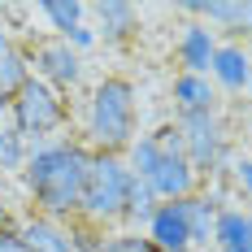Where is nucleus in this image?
Returning a JSON list of instances; mask_svg holds the SVG:
<instances>
[{"mask_svg":"<svg viewBox=\"0 0 252 252\" xmlns=\"http://www.w3.org/2000/svg\"><path fill=\"white\" fill-rule=\"evenodd\" d=\"M87 170H92V148L83 139L31 144V157H26V170H22V187L31 196V209L52 218V222H74Z\"/></svg>","mask_w":252,"mask_h":252,"instance_id":"f257e3e1","label":"nucleus"},{"mask_svg":"<svg viewBox=\"0 0 252 252\" xmlns=\"http://www.w3.org/2000/svg\"><path fill=\"white\" fill-rule=\"evenodd\" d=\"M139 135V100L135 83L122 74H109L92 87L83 109V144L92 152H126Z\"/></svg>","mask_w":252,"mask_h":252,"instance_id":"f03ea898","label":"nucleus"},{"mask_svg":"<svg viewBox=\"0 0 252 252\" xmlns=\"http://www.w3.org/2000/svg\"><path fill=\"white\" fill-rule=\"evenodd\" d=\"M130 165L122 152H92V170L83 183V200H78V226L87 230H109L126 218V196H130Z\"/></svg>","mask_w":252,"mask_h":252,"instance_id":"7ed1b4c3","label":"nucleus"},{"mask_svg":"<svg viewBox=\"0 0 252 252\" xmlns=\"http://www.w3.org/2000/svg\"><path fill=\"white\" fill-rule=\"evenodd\" d=\"M65 122H70V104H65V96L52 92L48 83H39L35 74H31V83L9 100V126L22 135L26 144H31V139L44 144L48 135L65 130Z\"/></svg>","mask_w":252,"mask_h":252,"instance_id":"20e7f679","label":"nucleus"},{"mask_svg":"<svg viewBox=\"0 0 252 252\" xmlns=\"http://www.w3.org/2000/svg\"><path fill=\"white\" fill-rule=\"evenodd\" d=\"M178 135H183V157L191 161L196 174H218L230 152V130L222 113H191V118H174Z\"/></svg>","mask_w":252,"mask_h":252,"instance_id":"39448f33","label":"nucleus"},{"mask_svg":"<svg viewBox=\"0 0 252 252\" xmlns=\"http://www.w3.org/2000/svg\"><path fill=\"white\" fill-rule=\"evenodd\" d=\"M31 74L39 78V83H48L52 92H74L78 83H83V57H78L65 39H39V44H31Z\"/></svg>","mask_w":252,"mask_h":252,"instance_id":"423d86ee","label":"nucleus"},{"mask_svg":"<svg viewBox=\"0 0 252 252\" xmlns=\"http://www.w3.org/2000/svg\"><path fill=\"white\" fill-rule=\"evenodd\" d=\"M152 187V196L165 204V200H187V196H196L200 191V174L191 170V161L183 157V152H161V161H157V170L144 178Z\"/></svg>","mask_w":252,"mask_h":252,"instance_id":"0eeeda50","label":"nucleus"},{"mask_svg":"<svg viewBox=\"0 0 252 252\" xmlns=\"http://www.w3.org/2000/svg\"><path fill=\"white\" fill-rule=\"evenodd\" d=\"M144 239H148L157 252H187L191 248V226H187V209L183 200H165L157 204V213L144 226Z\"/></svg>","mask_w":252,"mask_h":252,"instance_id":"6e6552de","label":"nucleus"},{"mask_svg":"<svg viewBox=\"0 0 252 252\" xmlns=\"http://www.w3.org/2000/svg\"><path fill=\"white\" fill-rule=\"evenodd\" d=\"M13 230L22 235L26 252H74V222H52L31 209L22 218H13Z\"/></svg>","mask_w":252,"mask_h":252,"instance_id":"1a4fd4ad","label":"nucleus"},{"mask_svg":"<svg viewBox=\"0 0 252 252\" xmlns=\"http://www.w3.org/2000/svg\"><path fill=\"white\" fill-rule=\"evenodd\" d=\"M218 31L209 22H187L174 39V61H178V74H209L213 65V52H218Z\"/></svg>","mask_w":252,"mask_h":252,"instance_id":"9d476101","label":"nucleus"},{"mask_svg":"<svg viewBox=\"0 0 252 252\" xmlns=\"http://www.w3.org/2000/svg\"><path fill=\"white\" fill-rule=\"evenodd\" d=\"M183 13L191 22H209L213 31H230V35H252V0H187Z\"/></svg>","mask_w":252,"mask_h":252,"instance_id":"9b49d317","label":"nucleus"},{"mask_svg":"<svg viewBox=\"0 0 252 252\" xmlns=\"http://www.w3.org/2000/svg\"><path fill=\"white\" fill-rule=\"evenodd\" d=\"M87 18H92L96 39L104 44H126L139 31V9L126 0H96V4H87Z\"/></svg>","mask_w":252,"mask_h":252,"instance_id":"f8f14e48","label":"nucleus"},{"mask_svg":"<svg viewBox=\"0 0 252 252\" xmlns=\"http://www.w3.org/2000/svg\"><path fill=\"white\" fill-rule=\"evenodd\" d=\"M209 78L218 92H248L252 87V57L244 44H218L213 52V65H209Z\"/></svg>","mask_w":252,"mask_h":252,"instance_id":"ddd939ff","label":"nucleus"},{"mask_svg":"<svg viewBox=\"0 0 252 252\" xmlns=\"http://www.w3.org/2000/svg\"><path fill=\"white\" fill-rule=\"evenodd\" d=\"M218 87L209 74H174L170 83V100H174V118H191V113H218Z\"/></svg>","mask_w":252,"mask_h":252,"instance_id":"4468645a","label":"nucleus"},{"mask_svg":"<svg viewBox=\"0 0 252 252\" xmlns=\"http://www.w3.org/2000/svg\"><path fill=\"white\" fill-rule=\"evenodd\" d=\"M213 252H252L248 244V213L244 209H222L218 213V226H213V244H209Z\"/></svg>","mask_w":252,"mask_h":252,"instance_id":"2eb2a0df","label":"nucleus"},{"mask_svg":"<svg viewBox=\"0 0 252 252\" xmlns=\"http://www.w3.org/2000/svg\"><path fill=\"white\" fill-rule=\"evenodd\" d=\"M183 209H187V226H191V248H209V244H213V226H218V213H222V209H213L204 191L187 196Z\"/></svg>","mask_w":252,"mask_h":252,"instance_id":"dca6fc26","label":"nucleus"},{"mask_svg":"<svg viewBox=\"0 0 252 252\" xmlns=\"http://www.w3.org/2000/svg\"><path fill=\"white\" fill-rule=\"evenodd\" d=\"M26 83H31V52L22 44H13L9 52H0V96L13 100Z\"/></svg>","mask_w":252,"mask_h":252,"instance_id":"f3484780","label":"nucleus"},{"mask_svg":"<svg viewBox=\"0 0 252 252\" xmlns=\"http://www.w3.org/2000/svg\"><path fill=\"white\" fill-rule=\"evenodd\" d=\"M39 13L52 26V39H65L70 31H78V26L87 22V4L83 0H44Z\"/></svg>","mask_w":252,"mask_h":252,"instance_id":"a211bd4d","label":"nucleus"},{"mask_svg":"<svg viewBox=\"0 0 252 252\" xmlns=\"http://www.w3.org/2000/svg\"><path fill=\"white\" fill-rule=\"evenodd\" d=\"M157 196H152V187L148 183H144V178H135V183H130V196H126V226L130 230H139V235H144V226H148V218L152 213H157Z\"/></svg>","mask_w":252,"mask_h":252,"instance_id":"6ab92c4d","label":"nucleus"},{"mask_svg":"<svg viewBox=\"0 0 252 252\" xmlns=\"http://www.w3.org/2000/svg\"><path fill=\"white\" fill-rule=\"evenodd\" d=\"M26 157H31V144H26L13 126H0V178H4V174H18V178H22Z\"/></svg>","mask_w":252,"mask_h":252,"instance_id":"aec40b11","label":"nucleus"},{"mask_svg":"<svg viewBox=\"0 0 252 252\" xmlns=\"http://www.w3.org/2000/svg\"><path fill=\"white\" fill-rule=\"evenodd\" d=\"M65 44H70V48H74L78 57H83V52H87V48H96L100 39H96V31H92V22H83V26H78V31H70V35H65Z\"/></svg>","mask_w":252,"mask_h":252,"instance_id":"412c9836","label":"nucleus"},{"mask_svg":"<svg viewBox=\"0 0 252 252\" xmlns=\"http://www.w3.org/2000/svg\"><path fill=\"white\" fill-rule=\"evenodd\" d=\"M235 187L252 200V157H239V161H235Z\"/></svg>","mask_w":252,"mask_h":252,"instance_id":"4be33fe9","label":"nucleus"},{"mask_svg":"<svg viewBox=\"0 0 252 252\" xmlns=\"http://www.w3.org/2000/svg\"><path fill=\"white\" fill-rule=\"evenodd\" d=\"M0 252H26L22 235H18L13 226H4V230H0Z\"/></svg>","mask_w":252,"mask_h":252,"instance_id":"5701e85b","label":"nucleus"},{"mask_svg":"<svg viewBox=\"0 0 252 252\" xmlns=\"http://www.w3.org/2000/svg\"><path fill=\"white\" fill-rule=\"evenodd\" d=\"M9 48H13V31L0 22V52H9Z\"/></svg>","mask_w":252,"mask_h":252,"instance_id":"b1692460","label":"nucleus"},{"mask_svg":"<svg viewBox=\"0 0 252 252\" xmlns=\"http://www.w3.org/2000/svg\"><path fill=\"white\" fill-rule=\"evenodd\" d=\"M4 226H13V213H9V204L0 200V230H4Z\"/></svg>","mask_w":252,"mask_h":252,"instance_id":"393cba45","label":"nucleus"},{"mask_svg":"<svg viewBox=\"0 0 252 252\" xmlns=\"http://www.w3.org/2000/svg\"><path fill=\"white\" fill-rule=\"evenodd\" d=\"M0 113H9V100H4V96H0Z\"/></svg>","mask_w":252,"mask_h":252,"instance_id":"a878e982","label":"nucleus"},{"mask_svg":"<svg viewBox=\"0 0 252 252\" xmlns=\"http://www.w3.org/2000/svg\"><path fill=\"white\" fill-rule=\"evenodd\" d=\"M248 244H252V213H248Z\"/></svg>","mask_w":252,"mask_h":252,"instance_id":"bb28decb","label":"nucleus"},{"mask_svg":"<svg viewBox=\"0 0 252 252\" xmlns=\"http://www.w3.org/2000/svg\"><path fill=\"white\" fill-rule=\"evenodd\" d=\"M187 252H213V248H187Z\"/></svg>","mask_w":252,"mask_h":252,"instance_id":"cd10ccee","label":"nucleus"},{"mask_svg":"<svg viewBox=\"0 0 252 252\" xmlns=\"http://www.w3.org/2000/svg\"><path fill=\"white\" fill-rule=\"evenodd\" d=\"M248 130H252V126H248Z\"/></svg>","mask_w":252,"mask_h":252,"instance_id":"c85d7f7f","label":"nucleus"}]
</instances>
